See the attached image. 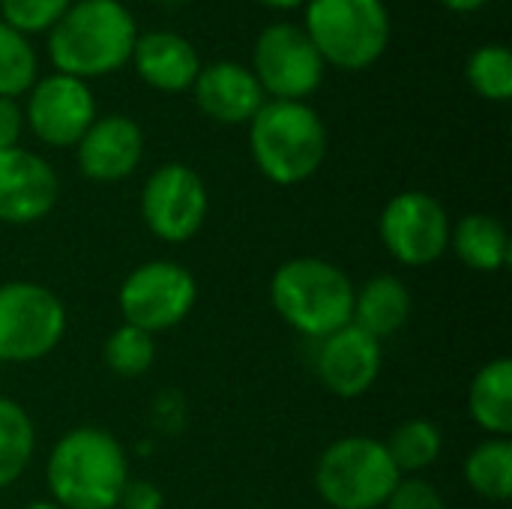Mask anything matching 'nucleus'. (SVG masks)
I'll return each mask as SVG.
<instances>
[{"label": "nucleus", "instance_id": "1", "mask_svg": "<svg viewBox=\"0 0 512 509\" xmlns=\"http://www.w3.org/2000/svg\"><path fill=\"white\" fill-rule=\"evenodd\" d=\"M45 483L60 509H117L129 483L126 450L108 429H69L48 453Z\"/></svg>", "mask_w": 512, "mask_h": 509}, {"label": "nucleus", "instance_id": "2", "mask_svg": "<svg viewBox=\"0 0 512 509\" xmlns=\"http://www.w3.org/2000/svg\"><path fill=\"white\" fill-rule=\"evenodd\" d=\"M135 39L138 24L120 0H72L48 30V57L57 72L90 81L123 69Z\"/></svg>", "mask_w": 512, "mask_h": 509}, {"label": "nucleus", "instance_id": "3", "mask_svg": "<svg viewBox=\"0 0 512 509\" xmlns=\"http://www.w3.org/2000/svg\"><path fill=\"white\" fill-rule=\"evenodd\" d=\"M249 153L270 183H306L327 159V126L309 102L270 99L249 120Z\"/></svg>", "mask_w": 512, "mask_h": 509}, {"label": "nucleus", "instance_id": "4", "mask_svg": "<svg viewBox=\"0 0 512 509\" xmlns=\"http://www.w3.org/2000/svg\"><path fill=\"white\" fill-rule=\"evenodd\" d=\"M270 303L288 327L321 342L351 324L354 282L333 261L303 255L273 273Z\"/></svg>", "mask_w": 512, "mask_h": 509}, {"label": "nucleus", "instance_id": "5", "mask_svg": "<svg viewBox=\"0 0 512 509\" xmlns=\"http://www.w3.org/2000/svg\"><path fill=\"white\" fill-rule=\"evenodd\" d=\"M318 48L324 66L363 72L375 66L393 36L384 0H309L300 24Z\"/></svg>", "mask_w": 512, "mask_h": 509}, {"label": "nucleus", "instance_id": "6", "mask_svg": "<svg viewBox=\"0 0 512 509\" xmlns=\"http://www.w3.org/2000/svg\"><path fill=\"white\" fill-rule=\"evenodd\" d=\"M399 480L384 441L369 435L333 441L315 465V489L330 509H384Z\"/></svg>", "mask_w": 512, "mask_h": 509}, {"label": "nucleus", "instance_id": "7", "mask_svg": "<svg viewBox=\"0 0 512 509\" xmlns=\"http://www.w3.org/2000/svg\"><path fill=\"white\" fill-rule=\"evenodd\" d=\"M66 333L63 300L27 279L0 285V363H36Z\"/></svg>", "mask_w": 512, "mask_h": 509}, {"label": "nucleus", "instance_id": "8", "mask_svg": "<svg viewBox=\"0 0 512 509\" xmlns=\"http://www.w3.org/2000/svg\"><path fill=\"white\" fill-rule=\"evenodd\" d=\"M195 303H198V282L192 270L162 258L135 267L117 291L123 324H132L153 336L183 324L195 309Z\"/></svg>", "mask_w": 512, "mask_h": 509}, {"label": "nucleus", "instance_id": "9", "mask_svg": "<svg viewBox=\"0 0 512 509\" xmlns=\"http://www.w3.org/2000/svg\"><path fill=\"white\" fill-rule=\"evenodd\" d=\"M264 96L282 102H306L324 81V60L306 30L294 21H276L261 30L249 66Z\"/></svg>", "mask_w": 512, "mask_h": 509}, {"label": "nucleus", "instance_id": "10", "mask_svg": "<svg viewBox=\"0 0 512 509\" xmlns=\"http://www.w3.org/2000/svg\"><path fill=\"white\" fill-rule=\"evenodd\" d=\"M378 237L399 264L429 267L450 249V216L429 192H399L381 210Z\"/></svg>", "mask_w": 512, "mask_h": 509}, {"label": "nucleus", "instance_id": "11", "mask_svg": "<svg viewBox=\"0 0 512 509\" xmlns=\"http://www.w3.org/2000/svg\"><path fill=\"white\" fill-rule=\"evenodd\" d=\"M210 195L201 174L183 162L159 165L141 189V219L165 243H189L207 219Z\"/></svg>", "mask_w": 512, "mask_h": 509}, {"label": "nucleus", "instance_id": "12", "mask_svg": "<svg viewBox=\"0 0 512 509\" xmlns=\"http://www.w3.org/2000/svg\"><path fill=\"white\" fill-rule=\"evenodd\" d=\"M96 120V96L87 81L54 72L27 90L24 123L48 147H75Z\"/></svg>", "mask_w": 512, "mask_h": 509}, {"label": "nucleus", "instance_id": "13", "mask_svg": "<svg viewBox=\"0 0 512 509\" xmlns=\"http://www.w3.org/2000/svg\"><path fill=\"white\" fill-rule=\"evenodd\" d=\"M60 198V180L48 159L33 150H0V222L33 225L45 219Z\"/></svg>", "mask_w": 512, "mask_h": 509}, {"label": "nucleus", "instance_id": "14", "mask_svg": "<svg viewBox=\"0 0 512 509\" xmlns=\"http://www.w3.org/2000/svg\"><path fill=\"white\" fill-rule=\"evenodd\" d=\"M381 366H384L381 342L354 324L324 336L315 357V372L321 384L339 399L366 396L375 387Z\"/></svg>", "mask_w": 512, "mask_h": 509}, {"label": "nucleus", "instance_id": "15", "mask_svg": "<svg viewBox=\"0 0 512 509\" xmlns=\"http://www.w3.org/2000/svg\"><path fill=\"white\" fill-rule=\"evenodd\" d=\"M78 171L93 183H120L132 177L144 159V132L126 114L96 117L75 144Z\"/></svg>", "mask_w": 512, "mask_h": 509}, {"label": "nucleus", "instance_id": "16", "mask_svg": "<svg viewBox=\"0 0 512 509\" xmlns=\"http://www.w3.org/2000/svg\"><path fill=\"white\" fill-rule=\"evenodd\" d=\"M192 96L201 114L222 126L249 123L267 102L255 72L237 60H216L201 66L192 84Z\"/></svg>", "mask_w": 512, "mask_h": 509}, {"label": "nucleus", "instance_id": "17", "mask_svg": "<svg viewBox=\"0 0 512 509\" xmlns=\"http://www.w3.org/2000/svg\"><path fill=\"white\" fill-rule=\"evenodd\" d=\"M129 63L138 78L159 93H186L201 72L198 48L177 30L138 33Z\"/></svg>", "mask_w": 512, "mask_h": 509}, {"label": "nucleus", "instance_id": "18", "mask_svg": "<svg viewBox=\"0 0 512 509\" xmlns=\"http://www.w3.org/2000/svg\"><path fill=\"white\" fill-rule=\"evenodd\" d=\"M411 309H414V297L408 285L393 273H378L360 288H354L351 324L381 342L396 336L408 324Z\"/></svg>", "mask_w": 512, "mask_h": 509}, {"label": "nucleus", "instance_id": "19", "mask_svg": "<svg viewBox=\"0 0 512 509\" xmlns=\"http://www.w3.org/2000/svg\"><path fill=\"white\" fill-rule=\"evenodd\" d=\"M450 249L477 273H501L510 264V234L498 216L468 213L450 225Z\"/></svg>", "mask_w": 512, "mask_h": 509}, {"label": "nucleus", "instance_id": "20", "mask_svg": "<svg viewBox=\"0 0 512 509\" xmlns=\"http://www.w3.org/2000/svg\"><path fill=\"white\" fill-rule=\"evenodd\" d=\"M471 420L492 438H507L512 432V360H489L471 381L468 390Z\"/></svg>", "mask_w": 512, "mask_h": 509}, {"label": "nucleus", "instance_id": "21", "mask_svg": "<svg viewBox=\"0 0 512 509\" xmlns=\"http://www.w3.org/2000/svg\"><path fill=\"white\" fill-rule=\"evenodd\" d=\"M465 483L474 495L504 504L512 495L510 438H486L465 459Z\"/></svg>", "mask_w": 512, "mask_h": 509}, {"label": "nucleus", "instance_id": "22", "mask_svg": "<svg viewBox=\"0 0 512 509\" xmlns=\"http://www.w3.org/2000/svg\"><path fill=\"white\" fill-rule=\"evenodd\" d=\"M36 429L30 414L9 396H0V489L12 486L30 465Z\"/></svg>", "mask_w": 512, "mask_h": 509}, {"label": "nucleus", "instance_id": "23", "mask_svg": "<svg viewBox=\"0 0 512 509\" xmlns=\"http://www.w3.org/2000/svg\"><path fill=\"white\" fill-rule=\"evenodd\" d=\"M384 447H387L393 465L399 468V474L405 477V474H420L438 462V456L444 450V435L432 420L414 417V420L399 423L390 432V438L384 441Z\"/></svg>", "mask_w": 512, "mask_h": 509}, {"label": "nucleus", "instance_id": "24", "mask_svg": "<svg viewBox=\"0 0 512 509\" xmlns=\"http://www.w3.org/2000/svg\"><path fill=\"white\" fill-rule=\"evenodd\" d=\"M39 78V60L30 36L0 21V96L18 99Z\"/></svg>", "mask_w": 512, "mask_h": 509}, {"label": "nucleus", "instance_id": "25", "mask_svg": "<svg viewBox=\"0 0 512 509\" xmlns=\"http://www.w3.org/2000/svg\"><path fill=\"white\" fill-rule=\"evenodd\" d=\"M105 366L120 378H138L144 375L156 360V339L147 330H138L132 324H120L102 348Z\"/></svg>", "mask_w": 512, "mask_h": 509}, {"label": "nucleus", "instance_id": "26", "mask_svg": "<svg viewBox=\"0 0 512 509\" xmlns=\"http://www.w3.org/2000/svg\"><path fill=\"white\" fill-rule=\"evenodd\" d=\"M468 84L489 102H507L512 96V51L507 45H480L465 66Z\"/></svg>", "mask_w": 512, "mask_h": 509}, {"label": "nucleus", "instance_id": "27", "mask_svg": "<svg viewBox=\"0 0 512 509\" xmlns=\"http://www.w3.org/2000/svg\"><path fill=\"white\" fill-rule=\"evenodd\" d=\"M69 6L72 0H0V21L24 36L48 33Z\"/></svg>", "mask_w": 512, "mask_h": 509}, {"label": "nucleus", "instance_id": "28", "mask_svg": "<svg viewBox=\"0 0 512 509\" xmlns=\"http://www.w3.org/2000/svg\"><path fill=\"white\" fill-rule=\"evenodd\" d=\"M384 509H447V504L429 480L402 477Z\"/></svg>", "mask_w": 512, "mask_h": 509}, {"label": "nucleus", "instance_id": "29", "mask_svg": "<svg viewBox=\"0 0 512 509\" xmlns=\"http://www.w3.org/2000/svg\"><path fill=\"white\" fill-rule=\"evenodd\" d=\"M165 507V495L156 483L150 480H129L117 509H162Z\"/></svg>", "mask_w": 512, "mask_h": 509}, {"label": "nucleus", "instance_id": "30", "mask_svg": "<svg viewBox=\"0 0 512 509\" xmlns=\"http://www.w3.org/2000/svg\"><path fill=\"white\" fill-rule=\"evenodd\" d=\"M24 132V111L15 99L0 96V150L18 147V138Z\"/></svg>", "mask_w": 512, "mask_h": 509}, {"label": "nucleus", "instance_id": "31", "mask_svg": "<svg viewBox=\"0 0 512 509\" xmlns=\"http://www.w3.org/2000/svg\"><path fill=\"white\" fill-rule=\"evenodd\" d=\"M486 3H492V0H441V6H447L450 12H459V15L477 12V9H483Z\"/></svg>", "mask_w": 512, "mask_h": 509}, {"label": "nucleus", "instance_id": "32", "mask_svg": "<svg viewBox=\"0 0 512 509\" xmlns=\"http://www.w3.org/2000/svg\"><path fill=\"white\" fill-rule=\"evenodd\" d=\"M258 3H264V6H270V9L288 12V9H297V6H303V3H309V0H258Z\"/></svg>", "mask_w": 512, "mask_h": 509}, {"label": "nucleus", "instance_id": "33", "mask_svg": "<svg viewBox=\"0 0 512 509\" xmlns=\"http://www.w3.org/2000/svg\"><path fill=\"white\" fill-rule=\"evenodd\" d=\"M21 509H60L54 501H33V504H27V507Z\"/></svg>", "mask_w": 512, "mask_h": 509}]
</instances>
